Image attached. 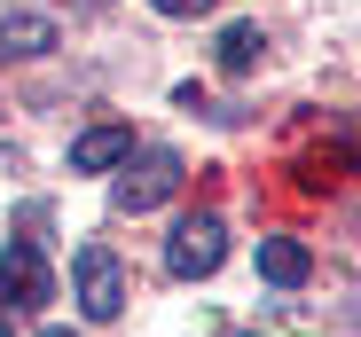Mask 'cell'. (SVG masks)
<instances>
[{
	"label": "cell",
	"instance_id": "6da1fadb",
	"mask_svg": "<svg viewBox=\"0 0 361 337\" xmlns=\"http://www.w3.org/2000/svg\"><path fill=\"white\" fill-rule=\"evenodd\" d=\"M220 259H228V228H220L212 212H189V220H180V228L165 236V274H180V283L212 274Z\"/></svg>",
	"mask_w": 361,
	"mask_h": 337
},
{
	"label": "cell",
	"instance_id": "7a4b0ae2",
	"mask_svg": "<svg viewBox=\"0 0 361 337\" xmlns=\"http://www.w3.org/2000/svg\"><path fill=\"white\" fill-rule=\"evenodd\" d=\"M173 189H180V157L173 149H142V157H126V173H118V212H157Z\"/></svg>",
	"mask_w": 361,
	"mask_h": 337
},
{
	"label": "cell",
	"instance_id": "3957f363",
	"mask_svg": "<svg viewBox=\"0 0 361 337\" xmlns=\"http://www.w3.org/2000/svg\"><path fill=\"white\" fill-rule=\"evenodd\" d=\"M71 291H79V314H87V322H110L118 306H126V274H118V259H110V251H79Z\"/></svg>",
	"mask_w": 361,
	"mask_h": 337
},
{
	"label": "cell",
	"instance_id": "277c9868",
	"mask_svg": "<svg viewBox=\"0 0 361 337\" xmlns=\"http://www.w3.org/2000/svg\"><path fill=\"white\" fill-rule=\"evenodd\" d=\"M47 259H39V243H8L0 251V298L8 306H47Z\"/></svg>",
	"mask_w": 361,
	"mask_h": 337
},
{
	"label": "cell",
	"instance_id": "5b68a950",
	"mask_svg": "<svg viewBox=\"0 0 361 337\" xmlns=\"http://www.w3.org/2000/svg\"><path fill=\"white\" fill-rule=\"evenodd\" d=\"M126 157H134V134L126 126H94V134L71 141V173H118Z\"/></svg>",
	"mask_w": 361,
	"mask_h": 337
},
{
	"label": "cell",
	"instance_id": "8992f818",
	"mask_svg": "<svg viewBox=\"0 0 361 337\" xmlns=\"http://www.w3.org/2000/svg\"><path fill=\"white\" fill-rule=\"evenodd\" d=\"M259 274L275 291H298L314 274V259H307V243H290V236H259Z\"/></svg>",
	"mask_w": 361,
	"mask_h": 337
},
{
	"label": "cell",
	"instance_id": "52a82bcc",
	"mask_svg": "<svg viewBox=\"0 0 361 337\" xmlns=\"http://www.w3.org/2000/svg\"><path fill=\"white\" fill-rule=\"evenodd\" d=\"M353 173V149L345 141H330V149H307V157H298V181H307V189H338Z\"/></svg>",
	"mask_w": 361,
	"mask_h": 337
},
{
	"label": "cell",
	"instance_id": "ba28073f",
	"mask_svg": "<svg viewBox=\"0 0 361 337\" xmlns=\"http://www.w3.org/2000/svg\"><path fill=\"white\" fill-rule=\"evenodd\" d=\"M259 47H267L259 24H228V32H220V71H228V79H244V71L259 63Z\"/></svg>",
	"mask_w": 361,
	"mask_h": 337
},
{
	"label": "cell",
	"instance_id": "9c48e42d",
	"mask_svg": "<svg viewBox=\"0 0 361 337\" xmlns=\"http://www.w3.org/2000/svg\"><path fill=\"white\" fill-rule=\"evenodd\" d=\"M0 47H8V55H47L55 47V24L47 16H8V24H0Z\"/></svg>",
	"mask_w": 361,
	"mask_h": 337
},
{
	"label": "cell",
	"instance_id": "30bf717a",
	"mask_svg": "<svg viewBox=\"0 0 361 337\" xmlns=\"http://www.w3.org/2000/svg\"><path fill=\"white\" fill-rule=\"evenodd\" d=\"M149 8H157V16H212L220 0H149Z\"/></svg>",
	"mask_w": 361,
	"mask_h": 337
},
{
	"label": "cell",
	"instance_id": "8fae6325",
	"mask_svg": "<svg viewBox=\"0 0 361 337\" xmlns=\"http://www.w3.org/2000/svg\"><path fill=\"white\" fill-rule=\"evenodd\" d=\"M39 337H71V329H39Z\"/></svg>",
	"mask_w": 361,
	"mask_h": 337
},
{
	"label": "cell",
	"instance_id": "7c38bea8",
	"mask_svg": "<svg viewBox=\"0 0 361 337\" xmlns=\"http://www.w3.org/2000/svg\"><path fill=\"white\" fill-rule=\"evenodd\" d=\"M0 337H8V322H0Z\"/></svg>",
	"mask_w": 361,
	"mask_h": 337
}]
</instances>
